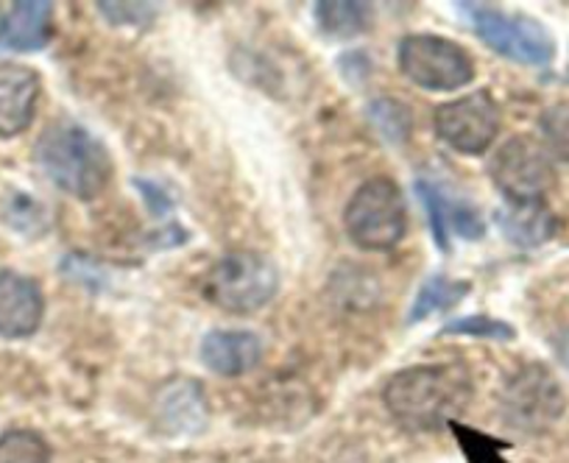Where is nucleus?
Returning a JSON list of instances; mask_svg holds the SVG:
<instances>
[{
    "instance_id": "9",
    "label": "nucleus",
    "mask_w": 569,
    "mask_h": 463,
    "mask_svg": "<svg viewBox=\"0 0 569 463\" xmlns=\"http://www.w3.org/2000/svg\"><path fill=\"white\" fill-rule=\"evenodd\" d=\"M502 405L513 427L545 430L563 413V394L545 366H528L508 380Z\"/></svg>"
},
{
    "instance_id": "8",
    "label": "nucleus",
    "mask_w": 569,
    "mask_h": 463,
    "mask_svg": "<svg viewBox=\"0 0 569 463\" xmlns=\"http://www.w3.org/2000/svg\"><path fill=\"white\" fill-rule=\"evenodd\" d=\"M436 134L458 154L478 157L495 145L500 134L502 114L489 90H475L469 95L447 101L433 114Z\"/></svg>"
},
{
    "instance_id": "3",
    "label": "nucleus",
    "mask_w": 569,
    "mask_h": 463,
    "mask_svg": "<svg viewBox=\"0 0 569 463\" xmlns=\"http://www.w3.org/2000/svg\"><path fill=\"white\" fill-rule=\"evenodd\" d=\"M347 235L363 252H388L405 238L408 229V207L399 184L388 177H375L360 184L349 199Z\"/></svg>"
},
{
    "instance_id": "22",
    "label": "nucleus",
    "mask_w": 569,
    "mask_h": 463,
    "mask_svg": "<svg viewBox=\"0 0 569 463\" xmlns=\"http://www.w3.org/2000/svg\"><path fill=\"white\" fill-rule=\"evenodd\" d=\"M441 335H469V338H489V341H513L517 330L508 321L491 319V315H467V319L450 321L441 330Z\"/></svg>"
},
{
    "instance_id": "2",
    "label": "nucleus",
    "mask_w": 569,
    "mask_h": 463,
    "mask_svg": "<svg viewBox=\"0 0 569 463\" xmlns=\"http://www.w3.org/2000/svg\"><path fill=\"white\" fill-rule=\"evenodd\" d=\"M37 165L62 193L92 201L107 190L112 179V157L107 145L81 123L53 121L37 140Z\"/></svg>"
},
{
    "instance_id": "11",
    "label": "nucleus",
    "mask_w": 569,
    "mask_h": 463,
    "mask_svg": "<svg viewBox=\"0 0 569 463\" xmlns=\"http://www.w3.org/2000/svg\"><path fill=\"white\" fill-rule=\"evenodd\" d=\"M46 296L31 276L0 271V338L20 341L40 330Z\"/></svg>"
},
{
    "instance_id": "16",
    "label": "nucleus",
    "mask_w": 569,
    "mask_h": 463,
    "mask_svg": "<svg viewBox=\"0 0 569 463\" xmlns=\"http://www.w3.org/2000/svg\"><path fill=\"white\" fill-rule=\"evenodd\" d=\"M53 7L46 0H20L7 14L3 42L14 51H40L51 42Z\"/></svg>"
},
{
    "instance_id": "5",
    "label": "nucleus",
    "mask_w": 569,
    "mask_h": 463,
    "mask_svg": "<svg viewBox=\"0 0 569 463\" xmlns=\"http://www.w3.org/2000/svg\"><path fill=\"white\" fill-rule=\"evenodd\" d=\"M491 182L497 184L508 204H533L547 201V195L556 190V165L552 157L539 140L533 138H511L497 149L489 162Z\"/></svg>"
},
{
    "instance_id": "1",
    "label": "nucleus",
    "mask_w": 569,
    "mask_h": 463,
    "mask_svg": "<svg viewBox=\"0 0 569 463\" xmlns=\"http://www.w3.org/2000/svg\"><path fill=\"white\" fill-rule=\"evenodd\" d=\"M472 396V380L463 366H413L388 380L382 400L402 427L427 433L456 422Z\"/></svg>"
},
{
    "instance_id": "10",
    "label": "nucleus",
    "mask_w": 569,
    "mask_h": 463,
    "mask_svg": "<svg viewBox=\"0 0 569 463\" xmlns=\"http://www.w3.org/2000/svg\"><path fill=\"white\" fill-rule=\"evenodd\" d=\"M416 195L425 204L427 221L433 229V241L441 252H450V235H461L463 241H480L486 235V223L475 207L467 201L450 199L445 190L430 179H416Z\"/></svg>"
},
{
    "instance_id": "18",
    "label": "nucleus",
    "mask_w": 569,
    "mask_h": 463,
    "mask_svg": "<svg viewBox=\"0 0 569 463\" xmlns=\"http://www.w3.org/2000/svg\"><path fill=\"white\" fill-rule=\"evenodd\" d=\"M316 20L325 34L336 37V40H349L369 29L371 9L366 3L330 0V3H316Z\"/></svg>"
},
{
    "instance_id": "20",
    "label": "nucleus",
    "mask_w": 569,
    "mask_h": 463,
    "mask_svg": "<svg viewBox=\"0 0 569 463\" xmlns=\"http://www.w3.org/2000/svg\"><path fill=\"white\" fill-rule=\"evenodd\" d=\"M0 463H51V450L31 430L0 435Z\"/></svg>"
},
{
    "instance_id": "7",
    "label": "nucleus",
    "mask_w": 569,
    "mask_h": 463,
    "mask_svg": "<svg viewBox=\"0 0 569 463\" xmlns=\"http://www.w3.org/2000/svg\"><path fill=\"white\" fill-rule=\"evenodd\" d=\"M463 12H469L472 29L478 31L480 40L500 57L519 64H533V68H545L556 59V40L539 20L528 14H506L489 7H472V3H467Z\"/></svg>"
},
{
    "instance_id": "24",
    "label": "nucleus",
    "mask_w": 569,
    "mask_h": 463,
    "mask_svg": "<svg viewBox=\"0 0 569 463\" xmlns=\"http://www.w3.org/2000/svg\"><path fill=\"white\" fill-rule=\"evenodd\" d=\"M7 218L14 223V229L20 232H37V229H46V212L29 195H14L12 207L7 210Z\"/></svg>"
},
{
    "instance_id": "28",
    "label": "nucleus",
    "mask_w": 569,
    "mask_h": 463,
    "mask_svg": "<svg viewBox=\"0 0 569 463\" xmlns=\"http://www.w3.org/2000/svg\"><path fill=\"white\" fill-rule=\"evenodd\" d=\"M7 34V14H0V40Z\"/></svg>"
},
{
    "instance_id": "23",
    "label": "nucleus",
    "mask_w": 569,
    "mask_h": 463,
    "mask_svg": "<svg viewBox=\"0 0 569 463\" xmlns=\"http://www.w3.org/2000/svg\"><path fill=\"white\" fill-rule=\"evenodd\" d=\"M447 427L458 435V444H461V450L467 452L472 463H502L500 450L506 444H497V441H491L489 435L475 433L472 427H463L461 422H450Z\"/></svg>"
},
{
    "instance_id": "14",
    "label": "nucleus",
    "mask_w": 569,
    "mask_h": 463,
    "mask_svg": "<svg viewBox=\"0 0 569 463\" xmlns=\"http://www.w3.org/2000/svg\"><path fill=\"white\" fill-rule=\"evenodd\" d=\"M157 419L171 433H196L207 422L204 391L196 380H171L157 396Z\"/></svg>"
},
{
    "instance_id": "29",
    "label": "nucleus",
    "mask_w": 569,
    "mask_h": 463,
    "mask_svg": "<svg viewBox=\"0 0 569 463\" xmlns=\"http://www.w3.org/2000/svg\"><path fill=\"white\" fill-rule=\"evenodd\" d=\"M567 81H569V64H567Z\"/></svg>"
},
{
    "instance_id": "17",
    "label": "nucleus",
    "mask_w": 569,
    "mask_h": 463,
    "mask_svg": "<svg viewBox=\"0 0 569 463\" xmlns=\"http://www.w3.org/2000/svg\"><path fill=\"white\" fill-rule=\"evenodd\" d=\"M472 291V282L467 280H450V276H430L425 285L416 293L413 304H410L408 324H416V321H425L436 313H445V310L456 308L461 299L469 296Z\"/></svg>"
},
{
    "instance_id": "26",
    "label": "nucleus",
    "mask_w": 569,
    "mask_h": 463,
    "mask_svg": "<svg viewBox=\"0 0 569 463\" xmlns=\"http://www.w3.org/2000/svg\"><path fill=\"white\" fill-rule=\"evenodd\" d=\"M134 188L140 190L142 201L149 204V210L154 212L157 218H166L168 212H171L173 199H171V193H166V190L160 188V184L149 182V179H134Z\"/></svg>"
},
{
    "instance_id": "6",
    "label": "nucleus",
    "mask_w": 569,
    "mask_h": 463,
    "mask_svg": "<svg viewBox=\"0 0 569 463\" xmlns=\"http://www.w3.org/2000/svg\"><path fill=\"white\" fill-rule=\"evenodd\" d=\"M399 70L430 92L461 90L475 79V62L467 48L439 34L405 37L399 42Z\"/></svg>"
},
{
    "instance_id": "15",
    "label": "nucleus",
    "mask_w": 569,
    "mask_h": 463,
    "mask_svg": "<svg viewBox=\"0 0 569 463\" xmlns=\"http://www.w3.org/2000/svg\"><path fill=\"white\" fill-rule=\"evenodd\" d=\"M497 223L502 235L522 249H536L556 235V215L547 207V201H533V204H508L497 210Z\"/></svg>"
},
{
    "instance_id": "4",
    "label": "nucleus",
    "mask_w": 569,
    "mask_h": 463,
    "mask_svg": "<svg viewBox=\"0 0 569 463\" xmlns=\"http://www.w3.org/2000/svg\"><path fill=\"white\" fill-rule=\"evenodd\" d=\"M279 291V271L260 252H232L218 260L204 276V296L234 315L266 308Z\"/></svg>"
},
{
    "instance_id": "21",
    "label": "nucleus",
    "mask_w": 569,
    "mask_h": 463,
    "mask_svg": "<svg viewBox=\"0 0 569 463\" xmlns=\"http://www.w3.org/2000/svg\"><path fill=\"white\" fill-rule=\"evenodd\" d=\"M539 129L545 138V149L556 160L569 162V101L550 103L539 114Z\"/></svg>"
},
{
    "instance_id": "19",
    "label": "nucleus",
    "mask_w": 569,
    "mask_h": 463,
    "mask_svg": "<svg viewBox=\"0 0 569 463\" xmlns=\"http://www.w3.org/2000/svg\"><path fill=\"white\" fill-rule=\"evenodd\" d=\"M369 121L393 145H402L413 132V112L397 98H377L369 103Z\"/></svg>"
},
{
    "instance_id": "27",
    "label": "nucleus",
    "mask_w": 569,
    "mask_h": 463,
    "mask_svg": "<svg viewBox=\"0 0 569 463\" xmlns=\"http://www.w3.org/2000/svg\"><path fill=\"white\" fill-rule=\"evenodd\" d=\"M552 350H556L558 363H561V366L569 372V330L558 332V335L552 338Z\"/></svg>"
},
{
    "instance_id": "12",
    "label": "nucleus",
    "mask_w": 569,
    "mask_h": 463,
    "mask_svg": "<svg viewBox=\"0 0 569 463\" xmlns=\"http://www.w3.org/2000/svg\"><path fill=\"white\" fill-rule=\"evenodd\" d=\"M40 101V76L29 64L0 62V140L18 138L31 127Z\"/></svg>"
},
{
    "instance_id": "25",
    "label": "nucleus",
    "mask_w": 569,
    "mask_h": 463,
    "mask_svg": "<svg viewBox=\"0 0 569 463\" xmlns=\"http://www.w3.org/2000/svg\"><path fill=\"white\" fill-rule=\"evenodd\" d=\"M98 9L114 26H146L154 20V9L149 3H98Z\"/></svg>"
},
{
    "instance_id": "13",
    "label": "nucleus",
    "mask_w": 569,
    "mask_h": 463,
    "mask_svg": "<svg viewBox=\"0 0 569 463\" xmlns=\"http://www.w3.org/2000/svg\"><path fill=\"white\" fill-rule=\"evenodd\" d=\"M199 358L218 378H240L260 363L262 341L249 330H212L201 341Z\"/></svg>"
}]
</instances>
